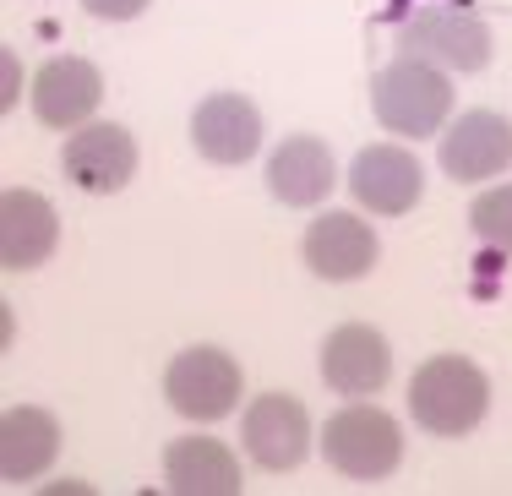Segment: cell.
Returning <instances> with one entry per match:
<instances>
[{"instance_id": "obj_1", "label": "cell", "mask_w": 512, "mask_h": 496, "mask_svg": "<svg viewBox=\"0 0 512 496\" xmlns=\"http://www.w3.org/2000/svg\"><path fill=\"white\" fill-rule=\"evenodd\" d=\"M485 409H491V382L463 355L425 360L409 382V415L431 437H463V431H474L485 420Z\"/></svg>"}, {"instance_id": "obj_2", "label": "cell", "mask_w": 512, "mask_h": 496, "mask_svg": "<svg viewBox=\"0 0 512 496\" xmlns=\"http://www.w3.org/2000/svg\"><path fill=\"white\" fill-rule=\"evenodd\" d=\"M371 110L398 137H425V131H442V120L453 115V82L425 60L398 55L387 71L371 77Z\"/></svg>"}, {"instance_id": "obj_3", "label": "cell", "mask_w": 512, "mask_h": 496, "mask_svg": "<svg viewBox=\"0 0 512 496\" xmlns=\"http://www.w3.org/2000/svg\"><path fill=\"white\" fill-rule=\"evenodd\" d=\"M322 458L349 480H387L404 458V431L387 409L371 404H349L327 420L322 431Z\"/></svg>"}, {"instance_id": "obj_4", "label": "cell", "mask_w": 512, "mask_h": 496, "mask_svg": "<svg viewBox=\"0 0 512 496\" xmlns=\"http://www.w3.org/2000/svg\"><path fill=\"white\" fill-rule=\"evenodd\" d=\"M398 55L436 71H480L491 60V28L469 6H425L398 33Z\"/></svg>"}, {"instance_id": "obj_5", "label": "cell", "mask_w": 512, "mask_h": 496, "mask_svg": "<svg viewBox=\"0 0 512 496\" xmlns=\"http://www.w3.org/2000/svg\"><path fill=\"white\" fill-rule=\"evenodd\" d=\"M240 387H246L240 366L224 349H186L164 371V393L175 404V415H186V420H224L240 404Z\"/></svg>"}, {"instance_id": "obj_6", "label": "cell", "mask_w": 512, "mask_h": 496, "mask_svg": "<svg viewBox=\"0 0 512 496\" xmlns=\"http://www.w3.org/2000/svg\"><path fill=\"white\" fill-rule=\"evenodd\" d=\"M60 164H66L71 186L93 191V197H115V191H126L131 175H137V137H131L126 126H109V120H99V126L71 131Z\"/></svg>"}, {"instance_id": "obj_7", "label": "cell", "mask_w": 512, "mask_h": 496, "mask_svg": "<svg viewBox=\"0 0 512 496\" xmlns=\"http://www.w3.org/2000/svg\"><path fill=\"white\" fill-rule=\"evenodd\" d=\"M349 191H355L360 208L382 213V219H398L414 202L425 197V169L409 148H393V142H376V148H360L355 164H349Z\"/></svg>"}, {"instance_id": "obj_8", "label": "cell", "mask_w": 512, "mask_h": 496, "mask_svg": "<svg viewBox=\"0 0 512 496\" xmlns=\"http://www.w3.org/2000/svg\"><path fill=\"white\" fill-rule=\"evenodd\" d=\"M240 442H246L251 464L262 469H295L311 453V415L300 398L289 393H262L240 420Z\"/></svg>"}, {"instance_id": "obj_9", "label": "cell", "mask_w": 512, "mask_h": 496, "mask_svg": "<svg viewBox=\"0 0 512 496\" xmlns=\"http://www.w3.org/2000/svg\"><path fill=\"white\" fill-rule=\"evenodd\" d=\"M104 77L82 55H55L33 71V115L55 131H82V120L99 110Z\"/></svg>"}, {"instance_id": "obj_10", "label": "cell", "mask_w": 512, "mask_h": 496, "mask_svg": "<svg viewBox=\"0 0 512 496\" xmlns=\"http://www.w3.org/2000/svg\"><path fill=\"white\" fill-rule=\"evenodd\" d=\"M442 169L453 180H491L502 175V169L512 164V120L496 115V110H469L463 120H453V126L442 131Z\"/></svg>"}, {"instance_id": "obj_11", "label": "cell", "mask_w": 512, "mask_h": 496, "mask_svg": "<svg viewBox=\"0 0 512 496\" xmlns=\"http://www.w3.org/2000/svg\"><path fill=\"white\" fill-rule=\"evenodd\" d=\"M376 229L355 213H322L306 229V268L327 284H355L376 268Z\"/></svg>"}, {"instance_id": "obj_12", "label": "cell", "mask_w": 512, "mask_h": 496, "mask_svg": "<svg viewBox=\"0 0 512 496\" xmlns=\"http://www.w3.org/2000/svg\"><path fill=\"white\" fill-rule=\"evenodd\" d=\"M191 142L213 164H251V153L262 148V110L246 93H213L191 115Z\"/></svg>"}, {"instance_id": "obj_13", "label": "cell", "mask_w": 512, "mask_h": 496, "mask_svg": "<svg viewBox=\"0 0 512 496\" xmlns=\"http://www.w3.org/2000/svg\"><path fill=\"white\" fill-rule=\"evenodd\" d=\"M322 377L333 393H349V398H365V393H382L387 377H393V349L376 328L365 322H349V328L327 333L322 344Z\"/></svg>"}, {"instance_id": "obj_14", "label": "cell", "mask_w": 512, "mask_h": 496, "mask_svg": "<svg viewBox=\"0 0 512 496\" xmlns=\"http://www.w3.org/2000/svg\"><path fill=\"white\" fill-rule=\"evenodd\" d=\"M55 240H60V219H55L50 197L22 191V186H11L0 197V262L11 273H28L39 262H50Z\"/></svg>"}, {"instance_id": "obj_15", "label": "cell", "mask_w": 512, "mask_h": 496, "mask_svg": "<svg viewBox=\"0 0 512 496\" xmlns=\"http://www.w3.org/2000/svg\"><path fill=\"white\" fill-rule=\"evenodd\" d=\"M333 186H338V164L327 153V142H316V137H289L267 159V191L284 208H316Z\"/></svg>"}, {"instance_id": "obj_16", "label": "cell", "mask_w": 512, "mask_h": 496, "mask_svg": "<svg viewBox=\"0 0 512 496\" xmlns=\"http://www.w3.org/2000/svg\"><path fill=\"white\" fill-rule=\"evenodd\" d=\"M55 453H60V420L50 409L33 404L6 409V420H0V480H11V486L39 480L55 464Z\"/></svg>"}, {"instance_id": "obj_17", "label": "cell", "mask_w": 512, "mask_h": 496, "mask_svg": "<svg viewBox=\"0 0 512 496\" xmlns=\"http://www.w3.org/2000/svg\"><path fill=\"white\" fill-rule=\"evenodd\" d=\"M164 486L180 496H235L240 464L224 442L213 437H180L164 447Z\"/></svg>"}, {"instance_id": "obj_18", "label": "cell", "mask_w": 512, "mask_h": 496, "mask_svg": "<svg viewBox=\"0 0 512 496\" xmlns=\"http://www.w3.org/2000/svg\"><path fill=\"white\" fill-rule=\"evenodd\" d=\"M469 224H474V235H480L485 246L512 251V186L485 191V197L469 208Z\"/></svg>"}, {"instance_id": "obj_19", "label": "cell", "mask_w": 512, "mask_h": 496, "mask_svg": "<svg viewBox=\"0 0 512 496\" xmlns=\"http://www.w3.org/2000/svg\"><path fill=\"white\" fill-rule=\"evenodd\" d=\"M82 6H88L93 17H104V22H131V17L148 11V0H82Z\"/></svg>"}, {"instance_id": "obj_20", "label": "cell", "mask_w": 512, "mask_h": 496, "mask_svg": "<svg viewBox=\"0 0 512 496\" xmlns=\"http://www.w3.org/2000/svg\"><path fill=\"white\" fill-rule=\"evenodd\" d=\"M0 71H6V88H0V110H11L22 93V71H17V55H0Z\"/></svg>"}]
</instances>
